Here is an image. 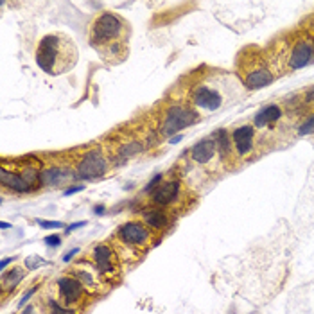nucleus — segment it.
I'll list each match as a JSON object with an SVG mask.
<instances>
[{
  "label": "nucleus",
  "instance_id": "nucleus-13",
  "mask_svg": "<svg viewBox=\"0 0 314 314\" xmlns=\"http://www.w3.org/2000/svg\"><path fill=\"white\" fill-rule=\"evenodd\" d=\"M58 289L59 296L67 305L81 302L83 295H85V286L75 277H61V279H58Z\"/></svg>",
  "mask_w": 314,
  "mask_h": 314
},
{
  "label": "nucleus",
  "instance_id": "nucleus-18",
  "mask_svg": "<svg viewBox=\"0 0 314 314\" xmlns=\"http://www.w3.org/2000/svg\"><path fill=\"white\" fill-rule=\"evenodd\" d=\"M212 137H214V140H216V144H217V154H219V158H223V160L230 158L232 149H233L232 135L228 133L226 130H217Z\"/></svg>",
  "mask_w": 314,
  "mask_h": 314
},
{
  "label": "nucleus",
  "instance_id": "nucleus-3",
  "mask_svg": "<svg viewBox=\"0 0 314 314\" xmlns=\"http://www.w3.org/2000/svg\"><path fill=\"white\" fill-rule=\"evenodd\" d=\"M36 65L47 75H63L75 68L79 61V49L74 38L67 32L54 31L42 36L34 51Z\"/></svg>",
  "mask_w": 314,
  "mask_h": 314
},
{
  "label": "nucleus",
  "instance_id": "nucleus-31",
  "mask_svg": "<svg viewBox=\"0 0 314 314\" xmlns=\"http://www.w3.org/2000/svg\"><path fill=\"white\" fill-rule=\"evenodd\" d=\"M22 314H36V310H34V307H31V305H29L27 309H25Z\"/></svg>",
  "mask_w": 314,
  "mask_h": 314
},
{
  "label": "nucleus",
  "instance_id": "nucleus-5",
  "mask_svg": "<svg viewBox=\"0 0 314 314\" xmlns=\"http://www.w3.org/2000/svg\"><path fill=\"white\" fill-rule=\"evenodd\" d=\"M239 81L246 90H262L275 81V72L269 67L266 56L255 51L241 52L237 61Z\"/></svg>",
  "mask_w": 314,
  "mask_h": 314
},
{
  "label": "nucleus",
  "instance_id": "nucleus-33",
  "mask_svg": "<svg viewBox=\"0 0 314 314\" xmlns=\"http://www.w3.org/2000/svg\"><path fill=\"white\" fill-rule=\"evenodd\" d=\"M309 32L312 34V38H314V29H309Z\"/></svg>",
  "mask_w": 314,
  "mask_h": 314
},
{
  "label": "nucleus",
  "instance_id": "nucleus-23",
  "mask_svg": "<svg viewBox=\"0 0 314 314\" xmlns=\"http://www.w3.org/2000/svg\"><path fill=\"white\" fill-rule=\"evenodd\" d=\"M42 264H45V260L42 259V257H38V255L27 257V260H25V266H27V269H29V271L36 269V267L42 266Z\"/></svg>",
  "mask_w": 314,
  "mask_h": 314
},
{
  "label": "nucleus",
  "instance_id": "nucleus-10",
  "mask_svg": "<svg viewBox=\"0 0 314 314\" xmlns=\"http://www.w3.org/2000/svg\"><path fill=\"white\" fill-rule=\"evenodd\" d=\"M232 145L239 158L250 156L257 145V130L253 128V124H244L236 128L232 131Z\"/></svg>",
  "mask_w": 314,
  "mask_h": 314
},
{
  "label": "nucleus",
  "instance_id": "nucleus-15",
  "mask_svg": "<svg viewBox=\"0 0 314 314\" xmlns=\"http://www.w3.org/2000/svg\"><path fill=\"white\" fill-rule=\"evenodd\" d=\"M284 117V110L279 104H267L260 108L253 117V128L255 130H267L271 126H275L280 119Z\"/></svg>",
  "mask_w": 314,
  "mask_h": 314
},
{
  "label": "nucleus",
  "instance_id": "nucleus-6",
  "mask_svg": "<svg viewBox=\"0 0 314 314\" xmlns=\"http://www.w3.org/2000/svg\"><path fill=\"white\" fill-rule=\"evenodd\" d=\"M200 121V113L192 110L190 106H183V104H171L165 110L164 117H162L160 124V133L165 137H173L174 133L181 131L183 128L196 124Z\"/></svg>",
  "mask_w": 314,
  "mask_h": 314
},
{
  "label": "nucleus",
  "instance_id": "nucleus-27",
  "mask_svg": "<svg viewBox=\"0 0 314 314\" xmlns=\"http://www.w3.org/2000/svg\"><path fill=\"white\" fill-rule=\"evenodd\" d=\"M303 102L309 104V106H314V87L305 92V95H303Z\"/></svg>",
  "mask_w": 314,
  "mask_h": 314
},
{
  "label": "nucleus",
  "instance_id": "nucleus-32",
  "mask_svg": "<svg viewBox=\"0 0 314 314\" xmlns=\"http://www.w3.org/2000/svg\"><path fill=\"white\" fill-rule=\"evenodd\" d=\"M0 226H2V230H8V228H11V224L6 223V221H2V223H0Z\"/></svg>",
  "mask_w": 314,
  "mask_h": 314
},
{
  "label": "nucleus",
  "instance_id": "nucleus-21",
  "mask_svg": "<svg viewBox=\"0 0 314 314\" xmlns=\"http://www.w3.org/2000/svg\"><path fill=\"white\" fill-rule=\"evenodd\" d=\"M72 277H75V279L79 280V282L83 284V286L87 287H95V280L94 277L88 273V271H81V269H74L72 271Z\"/></svg>",
  "mask_w": 314,
  "mask_h": 314
},
{
  "label": "nucleus",
  "instance_id": "nucleus-28",
  "mask_svg": "<svg viewBox=\"0 0 314 314\" xmlns=\"http://www.w3.org/2000/svg\"><path fill=\"white\" fill-rule=\"evenodd\" d=\"M83 188H85V185H77V187H70V188H67V190L63 192V196H70V194L79 192V190H83Z\"/></svg>",
  "mask_w": 314,
  "mask_h": 314
},
{
  "label": "nucleus",
  "instance_id": "nucleus-4",
  "mask_svg": "<svg viewBox=\"0 0 314 314\" xmlns=\"http://www.w3.org/2000/svg\"><path fill=\"white\" fill-rule=\"evenodd\" d=\"M273 72H296L314 63V38L309 29L286 36L284 42L273 45L271 54H264Z\"/></svg>",
  "mask_w": 314,
  "mask_h": 314
},
{
  "label": "nucleus",
  "instance_id": "nucleus-25",
  "mask_svg": "<svg viewBox=\"0 0 314 314\" xmlns=\"http://www.w3.org/2000/svg\"><path fill=\"white\" fill-rule=\"evenodd\" d=\"M38 224L42 228H63L65 224L59 223V221H45V219H38Z\"/></svg>",
  "mask_w": 314,
  "mask_h": 314
},
{
  "label": "nucleus",
  "instance_id": "nucleus-2",
  "mask_svg": "<svg viewBox=\"0 0 314 314\" xmlns=\"http://www.w3.org/2000/svg\"><path fill=\"white\" fill-rule=\"evenodd\" d=\"M243 83L239 79L214 72V74L201 77L200 81L190 87V90H188V104L198 113L212 115L223 110L232 101H236L243 92Z\"/></svg>",
  "mask_w": 314,
  "mask_h": 314
},
{
  "label": "nucleus",
  "instance_id": "nucleus-19",
  "mask_svg": "<svg viewBox=\"0 0 314 314\" xmlns=\"http://www.w3.org/2000/svg\"><path fill=\"white\" fill-rule=\"evenodd\" d=\"M25 277V271L22 267H13V269L6 271L2 275V289L4 291H13L18 286Z\"/></svg>",
  "mask_w": 314,
  "mask_h": 314
},
{
  "label": "nucleus",
  "instance_id": "nucleus-16",
  "mask_svg": "<svg viewBox=\"0 0 314 314\" xmlns=\"http://www.w3.org/2000/svg\"><path fill=\"white\" fill-rule=\"evenodd\" d=\"M142 223L149 228V230H154V232H156V230L169 228L171 217L164 208L151 207V208H144V210H142Z\"/></svg>",
  "mask_w": 314,
  "mask_h": 314
},
{
  "label": "nucleus",
  "instance_id": "nucleus-8",
  "mask_svg": "<svg viewBox=\"0 0 314 314\" xmlns=\"http://www.w3.org/2000/svg\"><path fill=\"white\" fill-rule=\"evenodd\" d=\"M108 171V158L102 154L101 149H90L83 154L75 167V178L79 180H95L104 176Z\"/></svg>",
  "mask_w": 314,
  "mask_h": 314
},
{
  "label": "nucleus",
  "instance_id": "nucleus-24",
  "mask_svg": "<svg viewBox=\"0 0 314 314\" xmlns=\"http://www.w3.org/2000/svg\"><path fill=\"white\" fill-rule=\"evenodd\" d=\"M44 243L47 244L49 248H58L59 244H61V237L56 236V233H54V236H47V237L44 239Z\"/></svg>",
  "mask_w": 314,
  "mask_h": 314
},
{
  "label": "nucleus",
  "instance_id": "nucleus-12",
  "mask_svg": "<svg viewBox=\"0 0 314 314\" xmlns=\"http://www.w3.org/2000/svg\"><path fill=\"white\" fill-rule=\"evenodd\" d=\"M94 262L95 267L101 275H113V273H119V262H117V255L115 251L111 250L108 244H97L94 248Z\"/></svg>",
  "mask_w": 314,
  "mask_h": 314
},
{
  "label": "nucleus",
  "instance_id": "nucleus-22",
  "mask_svg": "<svg viewBox=\"0 0 314 314\" xmlns=\"http://www.w3.org/2000/svg\"><path fill=\"white\" fill-rule=\"evenodd\" d=\"M49 310H51V314H77L74 309H70V307L59 305L56 300H49Z\"/></svg>",
  "mask_w": 314,
  "mask_h": 314
},
{
  "label": "nucleus",
  "instance_id": "nucleus-7",
  "mask_svg": "<svg viewBox=\"0 0 314 314\" xmlns=\"http://www.w3.org/2000/svg\"><path fill=\"white\" fill-rule=\"evenodd\" d=\"M40 173L36 167H25L22 169V173H11L8 171L6 167H2L0 171V181L2 185L8 188H11L13 192H18V194H25V192H32L40 183Z\"/></svg>",
  "mask_w": 314,
  "mask_h": 314
},
{
  "label": "nucleus",
  "instance_id": "nucleus-26",
  "mask_svg": "<svg viewBox=\"0 0 314 314\" xmlns=\"http://www.w3.org/2000/svg\"><path fill=\"white\" fill-rule=\"evenodd\" d=\"M36 291H38V286H32V287H31V289H29V291H27V293H25V295H24V296H22V300H20L18 307H24V305H25V303H27V302H29V300H31V296H32V295H34Z\"/></svg>",
  "mask_w": 314,
  "mask_h": 314
},
{
  "label": "nucleus",
  "instance_id": "nucleus-1",
  "mask_svg": "<svg viewBox=\"0 0 314 314\" xmlns=\"http://www.w3.org/2000/svg\"><path fill=\"white\" fill-rule=\"evenodd\" d=\"M131 24L122 15L102 11L88 25V44L102 61L115 67L130 56Z\"/></svg>",
  "mask_w": 314,
  "mask_h": 314
},
{
  "label": "nucleus",
  "instance_id": "nucleus-17",
  "mask_svg": "<svg viewBox=\"0 0 314 314\" xmlns=\"http://www.w3.org/2000/svg\"><path fill=\"white\" fill-rule=\"evenodd\" d=\"M72 176L74 174H72V169H68V167H49V169L42 171L40 183L45 185V187H58V185L68 181Z\"/></svg>",
  "mask_w": 314,
  "mask_h": 314
},
{
  "label": "nucleus",
  "instance_id": "nucleus-29",
  "mask_svg": "<svg viewBox=\"0 0 314 314\" xmlns=\"http://www.w3.org/2000/svg\"><path fill=\"white\" fill-rule=\"evenodd\" d=\"M77 248H74V250H72V251H68V253H65V257H63V262H68V260H70L72 259V257H74L75 255V253H77Z\"/></svg>",
  "mask_w": 314,
  "mask_h": 314
},
{
  "label": "nucleus",
  "instance_id": "nucleus-11",
  "mask_svg": "<svg viewBox=\"0 0 314 314\" xmlns=\"http://www.w3.org/2000/svg\"><path fill=\"white\" fill-rule=\"evenodd\" d=\"M181 198V183L178 180H167L158 183L151 192V201L154 207H171Z\"/></svg>",
  "mask_w": 314,
  "mask_h": 314
},
{
  "label": "nucleus",
  "instance_id": "nucleus-20",
  "mask_svg": "<svg viewBox=\"0 0 314 314\" xmlns=\"http://www.w3.org/2000/svg\"><path fill=\"white\" fill-rule=\"evenodd\" d=\"M296 135L298 137H309V135H314V111L302 119L296 126Z\"/></svg>",
  "mask_w": 314,
  "mask_h": 314
},
{
  "label": "nucleus",
  "instance_id": "nucleus-14",
  "mask_svg": "<svg viewBox=\"0 0 314 314\" xmlns=\"http://www.w3.org/2000/svg\"><path fill=\"white\" fill-rule=\"evenodd\" d=\"M188 154H190V158L200 165L212 162L217 154V144H216V140H214V137L203 138L201 142L194 144L192 147H190V151H188Z\"/></svg>",
  "mask_w": 314,
  "mask_h": 314
},
{
  "label": "nucleus",
  "instance_id": "nucleus-9",
  "mask_svg": "<svg viewBox=\"0 0 314 314\" xmlns=\"http://www.w3.org/2000/svg\"><path fill=\"white\" fill-rule=\"evenodd\" d=\"M117 237L122 244L130 248H142L149 243L151 230L142 221H128L121 224L117 230Z\"/></svg>",
  "mask_w": 314,
  "mask_h": 314
},
{
  "label": "nucleus",
  "instance_id": "nucleus-30",
  "mask_svg": "<svg viewBox=\"0 0 314 314\" xmlns=\"http://www.w3.org/2000/svg\"><path fill=\"white\" fill-rule=\"evenodd\" d=\"M13 260H15V257H9V259H4V260H2V264H0V267H2V269H6V266H8L9 262H13Z\"/></svg>",
  "mask_w": 314,
  "mask_h": 314
}]
</instances>
